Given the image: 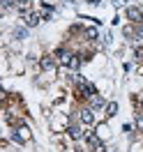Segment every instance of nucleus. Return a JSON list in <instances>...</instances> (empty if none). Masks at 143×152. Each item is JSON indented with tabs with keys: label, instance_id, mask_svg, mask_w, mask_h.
<instances>
[{
	"label": "nucleus",
	"instance_id": "nucleus-1",
	"mask_svg": "<svg viewBox=\"0 0 143 152\" xmlns=\"http://www.w3.org/2000/svg\"><path fill=\"white\" fill-rule=\"evenodd\" d=\"M74 81H76V86H78V97L81 99H92V97H97V90H95V86L92 83H88L83 76H74Z\"/></svg>",
	"mask_w": 143,
	"mask_h": 152
},
{
	"label": "nucleus",
	"instance_id": "nucleus-2",
	"mask_svg": "<svg viewBox=\"0 0 143 152\" xmlns=\"http://www.w3.org/2000/svg\"><path fill=\"white\" fill-rule=\"evenodd\" d=\"M56 58H58V62H60V65L69 67V65H72V60H74V53H69V51H65V48H60V51L56 53Z\"/></svg>",
	"mask_w": 143,
	"mask_h": 152
},
{
	"label": "nucleus",
	"instance_id": "nucleus-3",
	"mask_svg": "<svg viewBox=\"0 0 143 152\" xmlns=\"http://www.w3.org/2000/svg\"><path fill=\"white\" fill-rule=\"evenodd\" d=\"M21 16L26 19V23H28V28H32V26H37L39 21H42V16H39V14H35V12H26V10H21Z\"/></svg>",
	"mask_w": 143,
	"mask_h": 152
},
{
	"label": "nucleus",
	"instance_id": "nucleus-4",
	"mask_svg": "<svg viewBox=\"0 0 143 152\" xmlns=\"http://www.w3.org/2000/svg\"><path fill=\"white\" fill-rule=\"evenodd\" d=\"M127 19L134 21V23H141L143 21V12L139 10V7H129V10H127Z\"/></svg>",
	"mask_w": 143,
	"mask_h": 152
},
{
	"label": "nucleus",
	"instance_id": "nucleus-5",
	"mask_svg": "<svg viewBox=\"0 0 143 152\" xmlns=\"http://www.w3.org/2000/svg\"><path fill=\"white\" fill-rule=\"evenodd\" d=\"M88 141H90V145H92V152H104L106 148H104V143L97 138L95 134H88Z\"/></svg>",
	"mask_w": 143,
	"mask_h": 152
},
{
	"label": "nucleus",
	"instance_id": "nucleus-6",
	"mask_svg": "<svg viewBox=\"0 0 143 152\" xmlns=\"http://www.w3.org/2000/svg\"><path fill=\"white\" fill-rule=\"evenodd\" d=\"M81 122L88 124V127H90V124H95V113H92L90 108H83V111H81Z\"/></svg>",
	"mask_w": 143,
	"mask_h": 152
},
{
	"label": "nucleus",
	"instance_id": "nucleus-7",
	"mask_svg": "<svg viewBox=\"0 0 143 152\" xmlns=\"http://www.w3.org/2000/svg\"><path fill=\"white\" fill-rule=\"evenodd\" d=\"M125 32H127V35H134V37L139 39V42H143V23H139L136 28H127Z\"/></svg>",
	"mask_w": 143,
	"mask_h": 152
},
{
	"label": "nucleus",
	"instance_id": "nucleus-8",
	"mask_svg": "<svg viewBox=\"0 0 143 152\" xmlns=\"http://www.w3.org/2000/svg\"><path fill=\"white\" fill-rule=\"evenodd\" d=\"M67 132H69V136H72L74 141H81V138L86 136V134H83V129H81V127H76V124H74V127H69Z\"/></svg>",
	"mask_w": 143,
	"mask_h": 152
},
{
	"label": "nucleus",
	"instance_id": "nucleus-9",
	"mask_svg": "<svg viewBox=\"0 0 143 152\" xmlns=\"http://www.w3.org/2000/svg\"><path fill=\"white\" fill-rule=\"evenodd\" d=\"M53 67H56V58H44V60H42V69H53Z\"/></svg>",
	"mask_w": 143,
	"mask_h": 152
},
{
	"label": "nucleus",
	"instance_id": "nucleus-10",
	"mask_svg": "<svg viewBox=\"0 0 143 152\" xmlns=\"http://www.w3.org/2000/svg\"><path fill=\"white\" fill-rule=\"evenodd\" d=\"M115 113H118V104H115V102H111V104H106V115L111 118V115H115Z\"/></svg>",
	"mask_w": 143,
	"mask_h": 152
},
{
	"label": "nucleus",
	"instance_id": "nucleus-11",
	"mask_svg": "<svg viewBox=\"0 0 143 152\" xmlns=\"http://www.w3.org/2000/svg\"><path fill=\"white\" fill-rule=\"evenodd\" d=\"M102 106H106L104 99L102 97H92V108H102Z\"/></svg>",
	"mask_w": 143,
	"mask_h": 152
},
{
	"label": "nucleus",
	"instance_id": "nucleus-12",
	"mask_svg": "<svg viewBox=\"0 0 143 152\" xmlns=\"http://www.w3.org/2000/svg\"><path fill=\"white\" fill-rule=\"evenodd\" d=\"M14 35H16V37H19V39H23V37H26V35H28V32H26V30H23V28H16V32H14Z\"/></svg>",
	"mask_w": 143,
	"mask_h": 152
},
{
	"label": "nucleus",
	"instance_id": "nucleus-13",
	"mask_svg": "<svg viewBox=\"0 0 143 152\" xmlns=\"http://www.w3.org/2000/svg\"><path fill=\"white\" fill-rule=\"evenodd\" d=\"M136 127H139V129H143V113L136 115Z\"/></svg>",
	"mask_w": 143,
	"mask_h": 152
},
{
	"label": "nucleus",
	"instance_id": "nucleus-14",
	"mask_svg": "<svg viewBox=\"0 0 143 152\" xmlns=\"http://www.w3.org/2000/svg\"><path fill=\"white\" fill-rule=\"evenodd\" d=\"M86 35H88V37H90V39H97V30H95V28H90V30H88V32H86Z\"/></svg>",
	"mask_w": 143,
	"mask_h": 152
},
{
	"label": "nucleus",
	"instance_id": "nucleus-15",
	"mask_svg": "<svg viewBox=\"0 0 143 152\" xmlns=\"http://www.w3.org/2000/svg\"><path fill=\"white\" fill-rule=\"evenodd\" d=\"M2 7H5V10H10V7H14V0H2Z\"/></svg>",
	"mask_w": 143,
	"mask_h": 152
},
{
	"label": "nucleus",
	"instance_id": "nucleus-16",
	"mask_svg": "<svg viewBox=\"0 0 143 152\" xmlns=\"http://www.w3.org/2000/svg\"><path fill=\"white\" fill-rule=\"evenodd\" d=\"M113 5H115V7H122V5H125V0H113Z\"/></svg>",
	"mask_w": 143,
	"mask_h": 152
},
{
	"label": "nucleus",
	"instance_id": "nucleus-17",
	"mask_svg": "<svg viewBox=\"0 0 143 152\" xmlns=\"http://www.w3.org/2000/svg\"><path fill=\"white\" fill-rule=\"evenodd\" d=\"M90 5H99V0H90Z\"/></svg>",
	"mask_w": 143,
	"mask_h": 152
},
{
	"label": "nucleus",
	"instance_id": "nucleus-18",
	"mask_svg": "<svg viewBox=\"0 0 143 152\" xmlns=\"http://www.w3.org/2000/svg\"><path fill=\"white\" fill-rule=\"evenodd\" d=\"M19 2H21V5H23V2H28V0H19Z\"/></svg>",
	"mask_w": 143,
	"mask_h": 152
}]
</instances>
